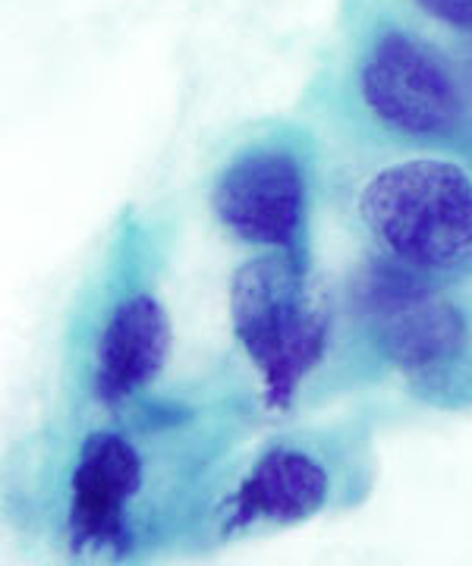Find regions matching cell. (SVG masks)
Wrapping results in <instances>:
<instances>
[{
  "instance_id": "obj_1",
  "label": "cell",
  "mask_w": 472,
  "mask_h": 566,
  "mask_svg": "<svg viewBox=\"0 0 472 566\" xmlns=\"http://www.w3.org/2000/svg\"><path fill=\"white\" fill-rule=\"evenodd\" d=\"M356 218L381 259L434 281L472 271V167L416 151L375 167L356 189Z\"/></svg>"
},
{
  "instance_id": "obj_2",
  "label": "cell",
  "mask_w": 472,
  "mask_h": 566,
  "mask_svg": "<svg viewBox=\"0 0 472 566\" xmlns=\"http://www.w3.org/2000/svg\"><path fill=\"white\" fill-rule=\"evenodd\" d=\"M353 296L375 349L407 378L412 394H422L438 406L470 400V322L448 293H441L434 277L378 255L359 274Z\"/></svg>"
},
{
  "instance_id": "obj_3",
  "label": "cell",
  "mask_w": 472,
  "mask_h": 566,
  "mask_svg": "<svg viewBox=\"0 0 472 566\" xmlns=\"http://www.w3.org/2000/svg\"><path fill=\"white\" fill-rule=\"evenodd\" d=\"M230 327L252 368L259 371L268 403L284 409L325 359L331 318L312 290V268L287 252L262 249L230 277Z\"/></svg>"
},
{
  "instance_id": "obj_4",
  "label": "cell",
  "mask_w": 472,
  "mask_h": 566,
  "mask_svg": "<svg viewBox=\"0 0 472 566\" xmlns=\"http://www.w3.org/2000/svg\"><path fill=\"white\" fill-rule=\"evenodd\" d=\"M356 92L385 133L412 145H453L472 136V88L457 63L400 25L371 32L356 61Z\"/></svg>"
},
{
  "instance_id": "obj_5",
  "label": "cell",
  "mask_w": 472,
  "mask_h": 566,
  "mask_svg": "<svg viewBox=\"0 0 472 566\" xmlns=\"http://www.w3.org/2000/svg\"><path fill=\"white\" fill-rule=\"evenodd\" d=\"M211 211L230 240L287 252L312 268L308 164L290 142L255 139L243 145L214 180Z\"/></svg>"
},
{
  "instance_id": "obj_6",
  "label": "cell",
  "mask_w": 472,
  "mask_h": 566,
  "mask_svg": "<svg viewBox=\"0 0 472 566\" xmlns=\"http://www.w3.org/2000/svg\"><path fill=\"white\" fill-rule=\"evenodd\" d=\"M145 485L136 444L114 431H92L70 472L66 535L83 554H117L129 542V516Z\"/></svg>"
},
{
  "instance_id": "obj_7",
  "label": "cell",
  "mask_w": 472,
  "mask_h": 566,
  "mask_svg": "<svg viewBox=\"0 0 472 566\" xmlns=\"http://www.w3.org/2000/svg\"><path fill=\"white\" fill-rule=\"evenodd\" d=\"M331 501V475L303 447L271 444L249 465L224 506V535H252L306 523Z\"/></svg>"
},
{
  "instance_id": "obj_8",
  "label": "cell",
  "mask_w": 472,
  "mask_h": 566,
  "mask_svg": "<svg viewBox=\"0 0 472 566\" xmlns=\"http://www.w3.org/2000/svg\"><path fill=\"white\" fill-rule=\"evenodd\" d=\"M170 318L151 293H133L104 318L92 349V394L117 406L151 385L170 359Z\"/></svg>"
},
{
  "instance_id": "obj_9",
  "label": "cell",
  "mask_w": 472,
  "mask_h": 566,
  "mask_svg": "<svg viewBox=\"0 0 472 566\" xmlns=\"http://www.w3.org/2000/svg\"><path fill=\"white\" fill-rule=\"evenodd\" d=\"M426 17L457 35H472V0H412Z\"/></svg>"
}]
</instances>
